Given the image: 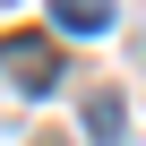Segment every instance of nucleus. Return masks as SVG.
<instances>
[{
    "mask_svg": "<svg viewBox=\"0 0 146 146\" xmlns=\"http://www.w3.org/2000/svg\"><path fill=\"white\" fill-rule=\"evenodd\" d=\"M0 78H9L17 95H52V86H60L52 35H0Z\"/></svg>",
    "mask_w": 146,
    "mask_h": 146,
    "instance_id": "1",
    "label": "nucleus"
},
{
    "mask_svg": "<svg viewBox=\"0 0 146 146\" xmlns=\"http://www.w3.org/2000/svg\"><path fill=\"white\" fill-rule=\"evenodd\" d=\"M52 26L60 35H103L112 26V0H52Z\"/></svg>",
    "mask_w": 146,
    "mask_h": 146,
    "instance_id": "2",
    "label": "nucleus"
},
{
    "mask_svg": "<svg viewBox=\"0 0 146 146\" xmlns=\"http://www.w3.org/2000/svg\"><path fill=\"white\" fill-rule=\"evenodd\" d=\"M35 146H69V137H35Z\"/></svg>",
    "mask_w": 146,
    "mask_h": 146,
    "instance_id": "4",
    "label": "nucleus"
},
{
    "mask_svg": "<svg viewBox=\"0 0 146 146\" xmlns=\"http://www.w3.org/2000/svg\"><path fill=\"white\" fill-rule=\"evenodd\" d=\"M95 146H120V103H112V95L95 103Z\"/></svg>",
    "mask_w": 146,
    "mask_h": 146,
    "instance_id": "3",
    "label": "nucleus"
}]
</instances>
